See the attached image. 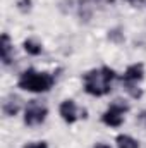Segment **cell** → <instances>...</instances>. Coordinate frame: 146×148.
Masks as SVG:
<instances>
[{
  "mask_svg": "<svg viewBox=\"0 0 146 148\" xmlns=\"http://www.w3.org/2000/svg\"><path fill=\"white\" fill-rule=\"evenodd\" d=\"M117 79V73L107 66L91 69L83 74V88L91 97H103L112 91V83Z\"/></svg>",
  "mask_w": 146,
  "mask_h": 148,
  "instance_id": "obj_1",
  "label": "cell"
},
{
  "mask_svg": "<svg viewBox=\"0 0 146 148\" xmlns=\"http://www.w3.org/2000/svg\"><path fill=\"white\" fill-rule=\"evenodd\" d=\"M55 84V77L48 73H38L35 69H26L19 76L17 86L31 93H46Z\"/></svg>",
  "mask_w": 146,
  "mask_h": 148,
  "instance_id": "obj_2",
  "label": "cell"
},
{
  "mask_svg": "<svg viewBox=\"0 0 146 148\" xmlns=\"http://www.w3.org/2000/svg\"><path fill=\"white\" fill-rule=\"evenodd\" d=\"M127 112H129V103L122 98H117L108 105V109L103 112L102 121L108 127H120L124 124V115Z\"/></svg>",
  "mask_w": 146,
  "mask_h": 148,
  "instance_id": "obj_3",
  "label": "cell"
},
{
  "mask_svg": "<svg viewBox=\"0 0 146 148\" xmlns=\"http://www.w3.org/2000/svg\"><path fill=\"white\" fill-rule=\"evenodd\" d=\"M48 115V109L40 100H29L24 109V124L26 126H40L45 122Z\"/></svg>",
  "mask_w": 146,
  "mask_h": 148,
  "instance_id": "obj_4",
  "label": "cell"
},
{
  "mask_svg": "<svg viewBox=\"0 0 146 148\" xmlns=\"http://www.w3.org/2000/svg\"><path fill=\"white\" fill-rule=\"evenodd\" d=\"M59 112H60V117L67 122V124H74L77 121V105L74 100H64L59 107Z\"/></svg>",
  "mask_w": 146,
  "mask_h": 148,
  "instance_id": "obj_5",
  "label": "cell"
},
{
  "mask_svg": "<svg viewBox=\"0 0 146 148\" xmlns=\"http://www.w3.org/2000/svg\"><path fill=\"white\" fill-rule=\"evenodd\" d=\"M143 77H145V66L141 62H138V64H132V66H129L126 69V73L122 76V83H134V84H138Z\"/></svg>",
  "mask_w": 146,
  "mask_h": 148,
  "instance_id": "obj_6",
  "label": "cell"
},
{
  "mask_svg": "<svg viewBox=\"0 0 146 148\" xmlns=\"http://www.w3.org/2000/svg\"><path fill=\"white\" fill-rule=\"evenodd\" d=\"M21 105H23V100L17 95H9L2 102V112L7 117H14V115H17V112L21 110Z\"/></svg>",
  "mask_w": 146,
  "mask_h": 148,
  "instance_id": "obj_7",
  "label": "cell"
},
{
  "mask_svg": "<svg viewBox=\"0 0 146 148\" xmlns=\"http://www.w3.org/2000/svg\"><path fill=\"white\" fill-rule=\"evenodd\" d=\"M0 52H2V62H3V66H9L14 60V47H12L10 36L7 33H2V38H0Z\"/></svg>",
  "mask_w": 146,
  "mask_h": 148,
  "instance_id": "obj_8",
  "label": "cell"
},
{
  "mask_svg": "<svg viewBox=\"0 0 146 148\" xmlns=\"http://www.w3.org/2000/svg\"><path fill=\"white\" fill-rule=\"evenodd\" d=\"M115 145L117 148H139V141L129 134H119L115 138Z\"/></svg>",
  "mask_w": 146,
  "mask_h": 148,
  "instance_id": "obj_9",
  "label": "cell"
},
{
  "mask_svg": "<svg viewBox=\"0 0 146 148\" xmlns=\"http://www.w3.org/2000/svg\"><path fill=\"white\" fill-rule=\"evenodd\" d=\"M23 47H24V50H26L29 55H33V57H36V55H40V53L43 52V47H41V43H38L36 40H31V38L24 40Z\"/></svg>",
  "mask_w": 146,
  "mask_h": 148,
  "instance_id": "obj_10",
  "label": "cell"
},
{
  "mask_svg": "<svg viewBox=\"0 0 146 148\" xmlns=\"http://www.w3.org/2000/svg\"><path fill=\"white\" fill-rule=\"evenodd\" d=\"M77 9H79V17H81V21L88 23V21L91 19V5H89L86 0H79Z\"/></svg>",
  "mask_w": 146,
  "mask_h": 148,
  "instance_id": "obj_11",
  "label": "cell"
},
{
  "mask_svg": "<svg viewBox=\"0 0 146 148\" xmlns=\"http://www.w3.org/2000/svg\"><path fill=\"white\" fill-rule=\"evenodd\" d=\"M124 88L132 98H141L143 97V90L138 88V84H134V83H124Z\"/></svg>",
  "mask_w": 146,
  "mask_h": 148,
  "instance_id": "obj_12",
  "label": "cell"
},
{
  "mask_svg": "<svg viewBox=\"0 0 146 148\" xmlns=\"http://www.w3.org/2000/svg\"><path fill=\"white\" fill-rule=\"evenodd\" d=\"M108 40L113 43H122L124 41V33L120 28H115V29H110L108 31Z\"/></svg>",
  "mask_w": 146,
  "mask_h": 148,
  "instance_id": "obj_13",
  "label": "cell"
},
{
  "mask_svg": "<svg viewBox=\"0 0 146 148\" xmlns=\"http://www.w3.org/2000/svg\"><path fill=\"white\" fill-rule=\"evenodd\" d=\"M17 9L23 12V14H28L31 10V0H19L17 2Z\"/></svg>",
  "mask_w": 146,
  "mask_h": 148,
  "instance_id": "obj_14",
  "label": "cell"
},
{
  "mask_svg": "<svg viewBox=\"0 0 146 148\" xmlns=\"http://www.w3.org/2000/svg\"><path fill=\"white\" fill-rule=\"evenodd\" d=\"M24 148H48V145H46V141H35V143L24 145Z\"/></svg>",
  "mask_w": 146,
  "mask_h": 148,
  "instance_id": "obj_15",
  "label": "cell"
},
{
  "mask_svg": "<svg viewBox=\"0 0 146 148\" xmlns=\"http://www.w3.org/2000/svg\"><path fill=\"white\" fill-rule=\"evenodd\" d=\"M138 122H139V124H143V126L146 127V110L139 112V115H138Z\"/></svg>",
  "mask_w": 146,
  "mask_h": 148,
  "instance_id": "obj_16",
  "label": "cell"
},
{
  "mask_svg": "<svg viewBox=\"0 0 146 148\" xmlns=\"http://www.w3.org/2000/svg\"><path fill=\"white\" fill-rule=\"evenodd\" d=\"M134 7H139V9H146V0H136V5Z\"/></svg>",
  "mask_w": 146,
  "mask_h": 148,
  "instance_id": "obj_17",
  "label": "cell"
},
{
  "mask_svg": "<svg viewBox=\"0 0 146 148\" xmlns=\"http://www.w3.org/2000/svg\"><path fill=\"white\" fill-rule=\"evenodd\" d=\"M93 148H110V147H108V145H105V143H96Z\"/></svg>",
  "mask_w": 146,
  "mask_h": 148,
  "instance_id": "obj_18",
  "label": "cell"
},
{
  "mask_svg": "<svg viewBox=\"0 0 146 148\" xmlns=\"http://www.w3.org/2000/svg\"><path fill=\"white\" fill-rule=\"evenodd\" d=\"M98 2H102V3H110V5L115 3V0H98Z\"/></svg>",
  "mask_w": 146,
  "mask_h": 148,
  "instance_id": "obj_19",
  "label": "cell"
},
{
  "mask_svg": "<svg viewBox=\"0 0 146 148\" xmlns=\"http://www.w3.org/2000/svg\"><path fill=\"white\" fill-rule=\"evenodd\" d=\"M124 2H127V3H129V5H132V7L136 5V0H124Z\"/></svg>",
  "mask_w": 146,
  "mask_h": 148,
  "instance_id": "obj_20",
  "label": "cell"
}]
</instances>
